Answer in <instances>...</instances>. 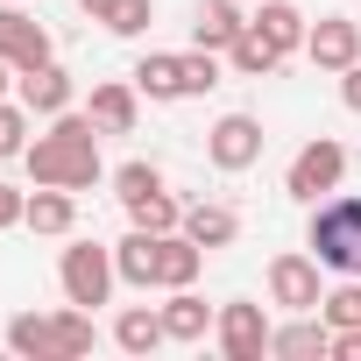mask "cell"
I'll return each instance as SVG.
<instances>
[{
	"instance_id": "obj_2",
	"label": "cell",
	"mask_w": 361,
	"mask_h": 361,
	"mask_svg": "<svg viewBox=\"0 0 361 361\" xmlns=\"http://www.w3.org/2000/svg\"><path fill=\"white\" fill-rule=\"evenodd\" d=\"M92 312L85 305H64V312H15L8 319V347L29 354V361H78L92 354Z\"/></svg>"
},
{
	"instance_id": "obj_12",
	"label": "cell",
	"mask_w": 361,
	"mask_h": 361,
	"mask_svg": "<svg viewBox=\"0 0 361 361\" xmlns=\"http://www.w3.org/2000/svg\"><path fill=\"white\" fill-rule=\"evenodd\" d=\"M15 92H22V106L29 114H43V121H57V114H71V71L50 57V64H36V71H22L15 78Z\"/></svg>"
},
{
	"instance_id": "obj_19",
	"label": "cell",
	"mask_w": 361,
	"mask_h": 361,
	"mask_svg": "<svg viewBox=\"0 0 361 361\" xmlns=\"http://www.w3.org/2000/svg\"><path fill=\"white\" fill-rule=\"evenodd\" d=\"M156 248H163V234L135 227V234L114 248V269H121V283H135V290H156Z\"/></svg>"
},
{
	"instance_id": "obj_17",
	"label": "cell",
	"mask_w": 361,
	"mask_h": 361,
	"mask_svg": "<svg viewBox=\"0 0 361 361\" xmlns=\"http://www.w3.org/2000/svg\"><path fill=\"white\" fill-rule=\"evenodd\" d=\"M326 347H333L326 312H319V319H312V312H298L290 326H276V333H269V354H276V361H305V354H326Z\"/></svg>"
},
{
	"instance_id": "obj_29",
	"label": "cell",
	"mask_w": 361,
	"mask_h": 361,
	"mask_svg": "<svg viewBox=\"0 0 361 361\" xmlns=\"http://www.w3.org/2000/svg\"><path fill=\"white\" fill-rule=\"evenodd\" d=\"M22 213H29V199L15 185H0V227H22Z\"/></svg>"
},
{
	"instance_id": "obj_4",
	"label": "cell",
	"mask_w": 361,
	"mask_h": 361,
	"mask_svg": "<svg viewBox=\"0 0 361 361\" xmlns=\"http://www.w3.org/2000/svg\"><path fill=\"white\" fill-rule=\"evenodd\" d=\"M305 248L319 255V269L333 276H361V199H326L312 206V227H305Z\"/></svg>"
},
{
	"instance_id": "obj_23",
	"label": "cell",
	"mask_w": 361,
	"mask_h": 361,
	"mask_svg": "<svg viewBox=\"0 0 361 361\" xmlns=\"http://www.w3.org/2000/svg\"><path fill=\"white\" fill-rule=\"evenodd\" d=\"M227 64H234L241 78H269V71L283 64V50H276V43H269V36H262V29L248 22V29H241V43L227 50Z\"/></svg>"
},
{
	"instance_id": "obj_13",
	"label": "cell",
	"mask_w": 361,
	"mask_h": 361,
	"mask_svg": "<svg viewBox=\"0 0 361 361\" xmlns=\"http://www.w3.org/2000/svg\"><path fill=\"white\" fill-rule=\"evenodd\" d=\"M156 312H163V333H170L177 347H199V340L213 333V319H220V312H213L192 283H185V290H170V305H156Z\"/></svg>"
},
{
	"instance_id": "obj_22",
	"label": "cell",
	"mask_w": 361,
	"mask_h": 361,
	"mask_svg": "<svg viewBox=\"0 0 361 361\" xmlns=\"http://www.w3.org/2000/svg\"><path fill=\"white\" fill-rule=\"evenodd\" d=\"M185 234H192L199 248H227V241L241 234V213H234V206H185Z\"/></svg>"
},
{
	"instance_id": "obj_1",
	"label": "cell",
	"mask_w": 361,
	"mask_h": 361,
	"mask_svg": "<svg viewBox=\"0 0 361 361\" xmlns=\"http://www.w3.org/2000/svg\"><path fill=\"white\" fill-rule=\"evenodd\" d=\"M22 163H29V177H36V185L92 192L99 177H106V163H99V128H92V114H57V121H50V135H36V142L22 149Z\"/></svg>"
},
{
	"instance_id": "obj_20",
	"label": "cell",
	"mask_w": 361,
	"mask_h": 361,
	"mask_svg": "<svg viewBox=\"0 0 361 361\" xmlns=\"http://www.w3.org/2000/svg\"><path fill=\"white\" fill-rule=\"evenodd\" d=\"M255 29H262L283 57H290V50H305V36H312V22L290 8V0H255Z\"/></svg>"
},
{
	"instance_id": "obj_5",
	"label": "cell",
	"mask_w": 361,
	"mask_h": 361,
	"mask_svg": "<svg viewBox=\"0 0 361 361\" xmlns=\"http://www.w3.org/2000/svg\"><path fill=\"white\" fill-rule=\"evenodd\" d=\"M57 283H64V305H106L114 298V283H121V269H114V248H99V241H71L64 248V262H57Z\"/></svg>"
},
{
	"instance_id": "obj_21",
	"label": "cell",
	"mask_w": 361,
	"mask_h": 361,
	"mask_svg": "<svg viewBox=\"0 0 361 361\" xmlns=\"http://www.w3.org/2000/svg\"><path fill=\"white\" fill-rule=\"evenodd\" d=\"M170 333H163V312H149V305H128L121 319H114V347L121 354H156Z\"/></svg>"
},
{
	"instance_id": "obj_11",
	"label": "cell",
	"mask_w": 361,
	"mask_h": 361,
	"mask_svg": "<svg viewBox=\"0 0 361 361\" xmlns=\"http://www.w3.org/2000/svg\"><path fill=\"white\" fill-rule=\"evenodd\" d=\"M305 57H312L319 71H347V64H361V22H347V15H326V22H312V36H305Z\"/></svg>"
},
{
	"instance_id": "obj_3",
	"label": "cell",
	"mask_w": 361,
	"mask_h": 361,
	"mask_svg": "<svg viewBox=\"0 0 361 361\" xmlns=\"http://www.w3.org/2000/svg\"><path fill=\"white\" fill-rule=\"evenodd\" d=\"M220 85V50H149L135 64V92L142 99H206Z\"/></svg>"
},
{
	"instance_id": "obj_14",
	"label": "cell",
	"mask_w": 361,
	"mask_h": 361,
	"mask_svg": "<svg viewBox=\"0 0 361 361\" xmlns=\"http://www.w3.org/2000/svg\"><path fill=\"white\" fill-rule=\"evenodd\" d=\"M85 114H92L99 135H135V121H142V92H135V78H128V85H121V78H114V85H92V106H85Z\"/></svg>"
},
{
	"instance_id": "obj_31",
	"label": "cell",
	"mask_w": 361,
	"mask_h": 361,
	"mask_svg": "<svg viewBox=\"0 0 361 361\" xmlns=\"http://www.w3.org/2000/svg\"><path fill=\"white\" fill-rule=\"evenodd\" d=\"M340 99H347V114H361V64L340 71Z\"/></svg>"
},
{
	"instance_id": "obj_8",
	"label": "cell",
	"mask_w": 361,
	"mask_h": 361,
	"mask_svg": "<svg viewBox=\"0 0 361 361\" xmlns=\"http://www.w3.org/2000/svg\"><path fill=\"white\" fill-rule=\"evenodd\" d=\"M213 333H220V354H227V361H262V354H269V333H276V326L262 319V305L234 298V305H220Z\"/></svg>"
},
{
	"instance_id": "obj_9",
	"label": "cell",
	"mask_w": 361,
	"mask_h": 361,
	"mask_svg": "<svg viewBox=\"0 0 361 361\" xmlns=\"http://www.w3.org/2000/svg\"><path fill=\"white\" fill-rule=\"evenodd\" d=\"M0 57H8L15 71H36V64L57 57V50H50V29H43L36 15H22V0L0 8Z\"/></svg>"
},
{
	"instance_id": "obj_24",
	"label": "cell",
	"mask_w": 361,
	"mask_h": 361,
	"mask_svg": "<svg viewBox=\"0 0 361 361\" xmlns=\"http://www.w3.org/2000/svg\"><path fill=\"white\" fill-rule=\"evenodd\" d=\"M128 220H135V227H149V234H177V227H185V206H177L170 192H149V199H135V206H128Z\"/></svg>"
},
{
	"instance_id": "obj_25",
	"label": "cell",
	"mask_w": 361,
	"mask_h": 361,
	"mask_svg": "<svg viewBox=\"0 0 361 361\" xmlns=\"http://www.w3.org/2000/svg\"><path fill=\"white\" fill-rule=\"evenodd\" d=\"M149 192H163V170H156V163H121V170H114V199H121V206H135V199H149Z\"/></svg>"
},
{
	"instance_id": "obj_7",
	"label": "cell",
	"mask_w": 361,
	"mask_h": 361,
	"mask_svg": "<svg viewBox=\"0 0 361 361\" xmlns=\"http://www.w3.org/2000/svg\"><path fill=\"white\" fill-rule=\"evenodd\" d=\"M262 121L255 114H220L213 121V135H206V156H213V170H227V177H241L248 163H262Z\"/></svg>"
},
{
	"instance_id": "obj_10",
	"label": "cell",
	"mask_w": 361,
	"mask_h": 361,
	"mask_svg": "<svg viewBox=\"0 0 361 361\" xmlns=\"http://www.w3.org/2000/svg\"><path fill=\"white\" fill-rule=\"evenodd\" d=\"M269 298L283 312H319V255H276L269 262Z\"/></svg>"
},
{
	"instance_id": "obj_6",
	"label": "cell",
	"mask_w": 361,
	"mask_h": 361,
	"mask_svg": "<svg viewBox=\"0 0 361 361\" xmlns=\"http://www.w3.org/2000/svg\"><path fill=\"white\" fill-rule=\"evenodd\" d=\"M340 177H347V149H340L333 135H319V142H305V149L290 156L283 192H290V199H305V206H319L326 192H340Z\"/></svg>"
},
{
	"instance_id": "obj_33",
	"label": "cell",
	"mask_w": 361,
	"mask_h": 361,
	"mask_svg": "<svg viewBox=\"0 0 361 361\" xmlns=\"http://www.w3.org/2000/svg\"><path fill=\"white\" fill-rule=\"evenodd\" d=\"M15 78H22V71H15L8 57H0V99H8V85H15Z\"/></svg>"
},
{
	"instance_id": "obj_30",
	"label": "cell",
	"mask_w": 361,
	"mask_h": 361,
	"mask_svg": "<svg viewBox=\"0 0 361 361\" xmlns=\"http://www.w3.org/2000/svg\"><path fill=\"white\" fill-rule=\"evenodd\" d=\"M326 354H340V361H361V326H340V333H333V347H326Z\"/></svg>"
},
{
	"instance_id": "obj_15",
	"label": "cell",
	"mask_w": 361,
	"mask_h": 361,
	"mask_svg": "<svg viewBox=\"0 0 361 361\" xmlns=\"http://www.w3.org/2000/svg\"><path fill=\"white\" fill-rule=\"evenodd\" d=\"M199 262H206V248L177 227V234H163V248H156V290H185V283H199Z\"/></svg>"
},
{
	"instance_id": "obj_26",
	"label": "cell",
	"mask_w": 361,
	"mask_h": 361,
	"mask_svg": "<svg viewBox=\"0 0 361 361\" xmlns=\"http://www.w3.org/2000/svg\"><path fill=\"white\" fill-rule=\"evenodd\" d=\"M319 312H326V326L340 333V326H361V276H347L340 290H326L319 298Z\"/></svg>"
},
{
	"instance_id": "obj_32",
	"label": "cell",
	"mask_w": 361,
	"mask_h": 361,
	"mask_svg": "<svg viewBox=\"0 0 361 361\" xmlns=\"http://www.w3.org/2000/svg\"><path fill=\"white\" fill-rule=\"evenodd\" d=\"M78 8H85V15H92V22H106V15H114V8H121V0H78Z\"/></svg>"
},
{
	"instance_id": "obj_16",
	"label": "cell",
	"mask_w": 361,
	"mask_h": 361,
	"mask_svg": "<svg viewBox=\"0 0 361 361\" xmlns=\"http://www.w3.org/2000/svg\"><path fill=\"white\" fill-rule=\"evenodd\" d=\"M241 29H248V15H241V0H206V8H199V22H192V43L199 50H234L241 43Z\"/></svg>"
},
{
	"instance_id": "obj_27",
	"label": "cell",
	"mask_w": 361,
	"mask_h": 361,
	"mask_svg": "<svg viewBox=\"0 0 361 361\" xmlns=\"http://www.w3.org/2000/svg\"><path fill=\"white\" fill-rule=\"evenodd\" d=\"M29 121H36V114H29L22 99H15V106L0 99V156H22V149H29Z\"/></svg>"
},
{
	"instance_id": "obj_18",
	"label": "cell",
	"mask_w": 361,
	"mask_h": 361,
	"mask_svg": "<svg viewBox=\"0 0 361 361\" xmlns=\"http://www.w3.org/2000/svg\"><path fill=\"white\" fill-rule=\"evenodd\" d=\"M22 227H36V234H71V227H78V192H64V185H43V192L29 199Z\"/></svg>"
},
{
	"instance_id": "obj_28",
	"label": "cell",
	"mask_w": 361,
	"mask_h": 361,
	"mask_svg": "<svg viewBox=\"0 0 361 361\" xmlns=\"http://www.w3.org/2000/svg\"><path fill=\"white\" fill-rule=\"evenodd\" d=\"M149 22H156V0H121V8L106 15V29H114V36H142Z\"/></svg>"
}]
</instances>
